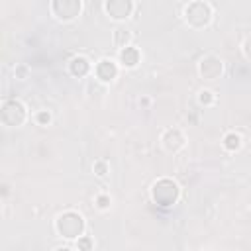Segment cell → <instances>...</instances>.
Returning <instances> with one entry per match:
<instances>
[{"label":"cell","instance_id":"obj_9","mask_svg":"<svg viewBox=\"0 0 251 251\" xmlns=\"http://www.w3.org/2000/svg\"><path fill=\"white\" fill-rule=\"evenodd\" d=\"M163 141V147L169 151V153H176L178 149L184 147V135L178 131V129H167L161 137Z\"/></svg>","mask_w":251,"mask_h":251},{"label":"cell","instance_id":"obj_8","mask_svg":"<svg viewBox=\"0 0 251 251\" xmlns=\"http://www.w3.org/2000/svg\"><path fill=\"white\" fill-rule=\"evenodd\" d=\"M94 75H96V78L100 82L108 84L118 76V65L112 59H102V61H98L94 65Z\"/></svg>","mask_w":251,"mask_h":251},{"label":"cell","instance_id":"obj_18","mask_svg":"<svg viewBox=\"0 0 251 251\" xmlns=\"http://www.w3.org/2000/svg\"><path fill=\"white\" fill-rule=\"evenodd\" d=\"M27 67L25 65H18L16 67V71H14V75H16V78H20V80H24V78H27Z\"/></svg>","mask_w":251,"mask_h":251},{"label":"cell","instance_id":"obj_14","mask_svg":"<svg viewBox=\"0 0 251 251\" xmlns=\"http://www.w3.org/2000/svg\"><path fill=\"white\" fill-rule=\"evenodd\" d=\"M214 100H216V96H214V92L212 90H200V94H198V102L200 104H204V106H210V104H214Z\"/></svg>","mask_w":251,"mask_h":251},{"label":"cell","instance_id":"obj_10","mask_svg":"<svg viewBox=\"0 0 251 251\" xmlns=\"http://www.w3.org/2000/svg\"><path fill=\"white\" fill-rule=\"evenodd\" d=\"M139 59H141V55H139V49H137V47L127 45V47L120 49V63H122L126 69H133V67H137Z\"/></svg>","mask_w":251,"mask_h":251},{"label":"cell","instance_id":"obj_2","mask_svg":"<svg viewBox=\"0 0 251 251\" xmlns=\"http://www.w3.org/2000/svg\"><path fill=\"white\" fill-rule=\"evenodd\" d=\"M184 20L190 27L202 29L212 22V8L202 0H194L184 8Z\"/></svg>","mask_w":251,"mask_h":251},{"label":"cell","instance_id":"obj_13","mask_svg":"<svg viewBox=\"0 0 251 251\" xmlns=\"http://www.w3.org/2000/svg\"><path fill=\"white\" fill-rule=\"evenodd\" d=\"M224 147H226L227 151H237V149L241 147V135H237V133H227V135L224 137Z\"/></svg>","mask_w":251,"mask_h":251},{"label":"cell","instance_id":"obj_11","mask_svg":"<svg viewBox=\"0 0 251 251\" xmlns=\"http://www.w3.org/2000/svg\"><path fill=\"white\" fill-rule=\"evenodd\" d=\"M90 63H88V59L86 57H75V59H71V63H69V71H71V75H75V76H84V75H88L90 73Z\"/></svg>","mask_w":251,"mask_h":251},{"label":"cell","instance_id":"obj_7","mask_svg":"<svg viewBox=\"0 0 251 251\" xmlns=\"http://www.w3.org/2000/svg\"><path fill=\"white\" fill-rule=\"evenodd\" d=\"M222 71H224V65H222V61L216 55H206L198 63V73H200V76L204 80H216V78H220Z\"/></svg>","mask_w":251,"mask_h":251},{"label":"cell","instance_id":"obj_3","mask_svg":"<svg viewBox=\"0 0 251 251\" xmlns=\"http://www.w3.org/2000/svg\"><path fill=\"white\" fill-rule=\"evenodd\" d=\"M178 194H180V190H178L176 182H173L171 178H161L151 188V196L159 206H173L178 200Z\"/></svg>","mask_w":251,"mask_h":251},{"label":"cell","instance_id":"obj_1","mask_svg":"<svg viewBox=\"0 0 251 251\" xmlns=\"http://www.w3.org/2000/svg\"><path fill=\"white\" fill-rule=\"evenodd\" d=\"M55 229L61 237H67V239H76L84 233V220L80 214L69 210V212H63L57 222H55Z\"/></svg>","mask_w":251,"mask_h":251},{"label":"cell","instance_id":"obj_15","mask_svg":"<svg viewBox=\"0 0 251 251\" xmlns=\"http://www.w3.org/2000/svg\"><path fill=\"white\" fill-rule=\"evenodd\" d=\"M92 169H94V173L98 175V176H104L106 173H108V163L106 161H94V165H92Z\"/></svg>","mask_w":251,"mask_h":251},{"label":"cell","instance_id":"obj_16","mask_svg":"<svg viewBox=\"0 0 251 251\" xmlns=\"http://www.w3.org/2000/svg\"><path fill=\"white\" fill-rule=\"evenodd\" d=\"M35 122L41 124V126H47V124L51 122V114H49L47 110H41V112L35 114Z\"/></svg>","mask_w":251,"mask_h":251},{"label":"cell","instance_id":"obj_20","mask_svg":"<svg viewBox=\"0 0 251 251\" xmlns=\"http://www.w3.org/2000/svg\"><path fill=\"white\" fill-rule=\"evenodd\" d=\"M243 53L247 59H251V37H247V41L243 43Z\"/></svg>","mask_w":251,"mask_h":251},{"label":"cell","instance_id":"obj_12","mask_svg":"<svg viewBox=\"0 0 251 251\" xmlns=\"http://www.w3.org/2000/svg\"><path fill=\"white\" fill-rule=\"evenodd\" d=\"M131 43V31L126 27H116L114 29V45H118L120 49L127 47Z\"/></svg>","mask_w":251,"mask_h":251},{"label":"cell","instance_id":"obj_6","mask_svg":"<svg viewBox=\"0 0 251 251\" xmlns=\"http://www.w3.org/2000/svg\"><path fill=\"white\" fill-rule=\"evenodd\" d=\"M104 10L112 20L124 22L133 12V0H104Z\"/></svg>","mask_w":251,"mask_h":251},{"label":"cell","instance_id":"obj_5","mask_svg":"<svg viewBox=\"0 0 251 251\" xmlns=\"http://www.w3.org/2000/svg\"><path fill=\"white\" fill-rule=\"evenodd\" d=\"M80 10H82L80 0H53L51 2V12L55 14L57 20H63V22H71L78 18Z\"/></svg>","mask_w":251,"mask_h":251},{"label":"cell","instance_id":"obj_19","mask_svg":"<svg viewBox=\"0 0 251 251\" xmlns=\"http://www.w3.org/2000/svg\"><path fill=\"white\" fill-rule=\"evenodd\" d=\"M92 245H94V243H92V239H90V237H84V235H80V237H78V243H76V247H78V249H90Z\"/></svg>","mask_w":251,"mask_h":251},{"label":"cell","instance_id":"obj_4","mask_svg":"<svg viewBox=\"0 0 251 251\" xmlns=\"http://www.w3.org/2000/svg\"><path fill=\"white\" fill-rule=\"evenodd\" d=\"M27 118L25 106L20 100H6L0 110V120L8 127H20Z\"/></svg>","mask_w":251,"mask_h":251},{"label":"cell","instance_id":"obj_17","mask_svg":"<svg viewBox=\"0 0 251 251\" xmlns=\"http://www.w3.org/2000/svg\"><path fill=\"white\" fill-rule=\"evenodd\" d=\"M96 206H98L100 210L110 208V196H106V194H98V196H96Z\"/></svg>","mask_w":251,"mask_h":251}]
</instances>
